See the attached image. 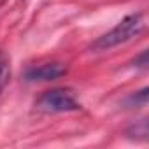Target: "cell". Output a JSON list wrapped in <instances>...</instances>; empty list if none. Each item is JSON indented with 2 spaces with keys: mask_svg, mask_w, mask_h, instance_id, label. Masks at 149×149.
Returning a JSON list of instances; mask_svg holds the SVG:
<instances>
[{
  "mask_svg": "<svg viewBox=\"0 0 149 149\" xmlns=\"http://www.w3.org/2000/svg\"><path fill=\"white\" fill-rule=\"evenodd\" d=\"M2 4H4V0H0V6H2Z\"/></svg>",
  "mask_w": 149,
  "mask_h": 149,
  "instance_id": "obj_5",
  "label": "cell"
},
{
  "mask_svg": "<svg viewBox=\"0 0 149 149\" xmlns=\"http://www.w3.org/2000/svg\"><path fill=\"white\" fill-rule=\"evenodd\" d=\"M37 107L42 112L56 114V112H70L81 109V104L76 98V93L67 88H56L51 91H46L39 100Z\"/></svg>",
  "mask_w": 149,
  "mask_h": 149,
  "instance_id": "obj_2",
  "label": "cell"
},
{
  "mask_svg": "<svg viewBox=\"0 0 149 149\" xmlns=\"http://www.w3.org/2000/svg\"><path fill=\"white\" fill-rule=\"evenodd\" d=\"M7 77H9V61L4 53H0V90L4 88Z\"/></svg>",
  "mask_w": 149,
  "mask_h": 149,
  "instance_id": "obj_4",
  "label": "cell"
},
{
  "mask_svg": "<svg viewBox=\"0 0 149 149\" xmlns=\"http://www.w3.org/2000/svg\"><path fill=\"white\" fill-rule=\"evenodd\" d=\"M65 74H67V67L63 63L53 61V63H42V65L30 67L25 72V79L30 81V83H35V81H54V79H60L61 76H65Z\"/></svg>",
  "mask_w": 149,
  "mask_h": 149,
  "instance_id": "obj_3",
  "label": "cell"
},
{
  "mask_svg": "<svg viewBox=\"0 0 149 149\" xmlns=\"http://www.w3.org/2000/svg\"><path fill=\"white\" fill-rule=\"evenodd\" d=\"M146 28V14L144 13H135L126 16L125 19H121L112 30H109L105 35H102L95 44L93 49L97 51H104V49H111L114 46H119L137 35H140Z\"/></svg>",
  "mask_w": 149,
  "mask_h": 149,
  "instance_id": "obj_1",
  "label": "cell"
}]
</instances>
